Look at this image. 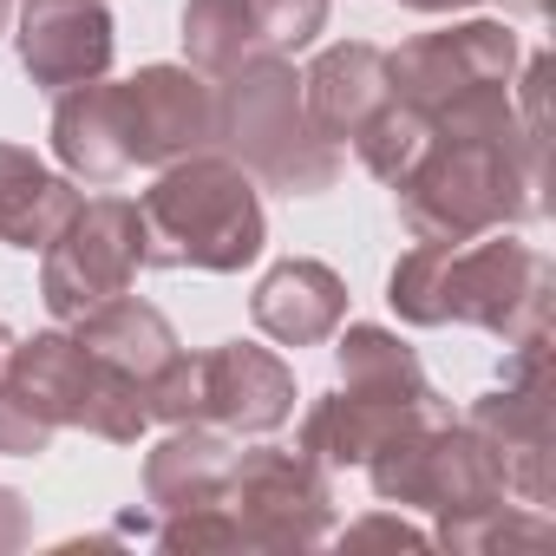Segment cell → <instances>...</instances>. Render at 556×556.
<instances>
[{"instance_id":"cell-15","label":"cell","mask_w":556,"mask_h":556,"mask_svg":"<svg viewBox=\"0 0 556 556\" xmlns=\"http://www.w3.org/2000/svg\"><path fill=\"white\" fill-rule=\"evenodd\" d=\"M393 99V79H387V53L367 47V40H334L315 53V66L302 73V105H308V125L328 138V144H354L361 125Z\"/></svg>"},{"instance_id":"cell-28","label":"cell","mask_w":556,"mask_h":556,"mask_svg":"<svg viewBox=\"0 0 556 556\" xmlns=\"http://www.w3.org/2000/svg\"><path fill=\"white\" fill-rule=\"evenodd\" d=\"M34 536V523H27V504H21V491H8L0 484V549H21Z\"/></svg>"},{"instance_id":"cell-21","label":"cell","mask_w":556,"mask_h":556,"mask_svg":"<svg viewBox=\"0 0 556 556\" xmlns=\"http://www.w3.org/2000/svg\"><path fill=\"white\" fill-rule=\"evenodd\" d=\"M184 53H190V66L203 79H223L242 60L268 53V47H262V27L249 14V0H184Z\"/></svg>"},{"instance_id":"cell-17","label":"cell","mask_w":556,"mask_h":556,"mask_svg":"<svg viewBox=\"0 0 556 556\" xmlns=\"http://www.w3.org/2000/svg\"><path fill=\"white\" fill-rule=\"evenodd\" d=\"M229 465H236V439L229 432H216V426H170V439H157L144 452V504L157 517L216 504Z\"/></svg>"},{"instance_id":"cell-26","label":"cell","mask_w":556,"mask_h":556,"mask_svg":"<svg viewBox=\"0 0 556 556\" xmlns=\"http://www.w3.org/2000/svg\"><path fill=\"white\" fill-rule=\"evenodd\" d=\"M53 452V426L34 413V400L0 374V458H40Z\"/></svg>"},{"instance_id":"cell-22","label":"cell","mask_w":556,"mask_h":556,"mask_svg":"<svg viewBox=\"0 0 556 556\" xmlns=\"http://www.w3.org/2000/svg\"><path fill=\"white\" fill-rule=\"evenodd\" d=\"M432 144V118L426 112H413V105H400V99H387L367 125H361V138H354V151H361V164L380 177V184H400L413 164H419V151Z\"/></svg>"},{"instance_id":"cell-18","label":"cell","mask_w":556,"mask_h":556,"mask_svg":"<svg viewBox=\"0 0 556 556\" xmlns=\"http://www.w3.org/2000/svg\"><path fill=\"white\" fill-rule=\"evenodd\" d=\"M79 210L73 177L47 170L34 151L0 144V242L8 249H47Z\"/></svg>"},{"instance_id":"cell-3","label":"cell","mask_w":556,"mask_h":556,"mask_svg":"<svg viewBox=\"0 0 556 556\" xmlns=\"http://www.w3.org/2000/svg\"><path fill=\"white\" fill-rule=\"evenodd\" d=\"M138 216H144V268L242 275L268 242L262 190L223 151H197V157L164 164L157 184L138 197Z\"/></svg>"},{"instance_id":"cell-16","label":"cell","mask_w":556,"mask_h":556,"mask_svg":"<svg viewBox=\"0 0 556 556\" xmlns=\"http://www.w3.org/2000/svg\"><path fill=\"white\" fill-rule=\"evenodd\" d=\"M53 157L73 184H118L131 170V151H125V125H118V86L105 79H86V86H66L60 105H53Z\"/></svg>"},{"instance_id":"cell-1","label":"cell","mask_w":556,"mask_h":556,"mask_svg":"<svg viewBox=\"0 0 556 556\" xmlns=\"http://www.w3.org/2000/svg\"><path fill=\"white\" fill-rule=\"evenodd\" d=\"M387 302L406 328L458 321L510 348L549 328V262L504 229H491V242H413L387 275Z\"/></svg>"},{"instance_id":"cell-5","label":"cell","mask_w":556,"mask_h":556,"mask_svg":"<svg viewBox=\"0 0 556 556\" xmlns=\"http://www.w3.org/2000/svg\"><path fill=\"white\" fill-rule=\"evenodd\" d=\"M8 380L34 400V413L53 432H92L105 445H138L151 413H144V387L118 367H105L92 348H79L66 328L14 341L8 354Z\"/></svg>"},{"instance_id":"cell-10","label":"cell","mask_w":556,"mask_h":556,"mask_svg":"<svg viewBox=\"0 0 556 556\" xmlns=\"http://www.w3.org/2000/svg\"><path fill=\"white\" fill-rule=\"evenodd\" d=\"M118 125L131 170H164L177 157L216 151V86L197 66H138L118 86Z\"/></svg>"},{"instance_id":"cell-31","label":"cell","mask_w":556,"mask_h":556,"mask_svg":"<svg viewBox=\"0 0 556 556\" xmlns=\"http://www.w3.org/2000/svg\"><path fill=\"white\" fill-rule=\"evenodd\" d=\"M8 21H14V0H0V34H8Z\"/></svg>"},{"instance_id":"cell-19","label":"cell","mask_w":556,"mask_h":556,"mask_svg":"<svg viewBox=\"0 0 556 556\" xmlns=\"http://www.w3.org/2000/svg\"><path fill=\"white\" fill-rule=\"evenodd\" d=\"M73 341H79V348H92L105 367L131 374L138 387H144V380L177 354V328L164 321V308L138 302L131 289H125V295H112V302H99L92 315H79V321H73Z\"/></svg>"},{"instance_id":"cell-25","label":"cell","mask_w":556,"mask_h":556,"mask_svg":"<svg viewBox=\"0 0 556 556\" xmlns=\"http://www.w3.org/2000/svg\"><path fill=\"white\" fill-rule=\"evenodd\" d=\"M157 543L164 549H242V536H236V517L223 510V497L216 504H197V510H170L164 523H157Z\"/></svg>"},{"instance_id":"cell-6","label":"cell","mask_w":556,"mask_h":556,"mask_svg":"<svg viewBox=\"0 0 556 556\" xmlns=\"http://www.w3.org/2000/svg\"><path fill=\"white\" fill-rule=\"evenodd\" d=\"M223 510L242 549H315L334 536V478L295 445H249L223 478Z\"/></svg>"},{"instance_id":"cell-8","label":"cell","mask_w":556,"mask_h":556,"mask_svg":"<svg viewBox=\"0 0 556 556\" xmlns=\"http://www.w3.org/2000/svg\"><path fill=\"white\" fill-rule=\"evenodd\" d=\"M144 268V216L125 197H79L73 223L40 249V302L53 321H79L99 302L125 295Z\"/></svg>"},{"instance_id":"cell-14","label":"cell","mask_w":556,"mask_h":556,"mask_svg":"<svg viewBox=\"0 0 556 556\" xmlns=\"http://www.w3.org/2000/svg\"><path fill=\"white\" fill-rule=\"evenodd\" d=\"M249 315H255V328L268 341H282V348H321L348 321V282L315 255H289V262H275L255 282Z\"/></svg>"},{"instance_id":"cell-29","label":"cell","mask_w":556,"mask_h":556,"mask_svg":"<svg viewBox=\"0 0 556 556\" xmlns=\"http://www.w3.org/2000/svg\"><path fill=\"white\" fill-rule=\"evenodd\" d=\"M413 14H458V8H478V0H400ZM510 8H536V0H510Z\"/></svg>"},{"instance_id":"cell-23","label":"cell","mask_w":556,"mask_h":556,"mask_svg":"<svg viewBox=\"0 0 556 556\" xmlns=\"http://www.w3.org/2000/svg\"><path fill=\"white\" fill-rule=\"evenodd\" d=\"M549 523L543 510H517V504H484V510H465V517H439L432 543L452 549V556H491V549H510V543H543Z\"/></svg>"},{"instance_id":"cell-24","label":"cell","mask_w":556,"mask_h":556,"mask_svg":"<svg viewBox=\"0 0 556 556\" xmlns=\"http://www.w3.org/2000/svg\"><path fill=\"white\" fill-rule=\"evenodd\" d=\"M249 14L262 27V47L268 53H302L315 47V34L328 27V0H249Z\"/></svg>"},{"instance_id":"cell-9","label":"cell","mask_w":556,"mask_h":556,"mask_svg":"<svg viewBox=\"0 0 556 556\" xmlns=\"http://www.w3.org/2000/svg\"><path fill=\"white\" fill-rule=\"evenodd\" d=\"M510 73H517V34L504 21H458L439 34H413L400 53H387L393 99L426 118L452 112L471 92L510 86Z\"/></svg>"},{"instance_id":"cell-27","label":"cell","mask_w":556,"mask_h":556,"mask_svg":"<svg viewBox=\"0 0 556 556\" xmlns=\"http://www.w3.org/2000/svg\"><path fill=\"white\" fill-rule=\"evenodd\" d=\"M348 543H406V549H426L432 536L400 523V517H367V523H348Z\"/></svg>"},{"instance_id":"cell-13","label":"cell","mask_w":556,"mask_h":556,"mask_svg":"<svg viewBox=\"0 0 556 556\" xmlns=\"http://www.w3.org/2000/svg\"><path fill=\"white\" fill-rule=\"evenodd\" d=\"M432 419H452V406L432 393V400H387V393H354V387H334L321 393L308 413H302V432H295V452H308L315 465L328 471H348V465H367L387 439L413 432V426H432Z\"/></svg>"},{"instance_id":"cell-7","label":"cell","mask_w":556,"mask_h":556,"mask_svg":"<svg viewBox=\"0 0 556 556\" xmlns=\"http://www.w3.org/2000/svg\"><path fill=\"white\" fill-rule=\"evenodd\" d=\"M465 426L491 445L504 491L543 510L556 497V432H549V328L510 341L497 393L471 400Z\"/></svg>"},{"instance_id":"cell-12","label":"cell","mask_w":556,"mask_h":556,"mask_svg":"<svg viewBox=\"0 0 556 556\" xmlns=\"http://www.w3.org/2000/svg\"><path fill=\"white\" fill-rule=\"evenodd\" d=\"M14 47H21V66L40 92H66V86L112 73L118 34H112L105 0H27Z\"/></svg>"},{"instance_id":"cell-20","label":"cell","mask_w":556,"mask_h":556,"mask_svg":"<svg viewBox=\"0 0 556 556\" xmlns=\"http://www.w3.org/2000/svg\"><path fill=\"white\" fill-rule=\"evenodd\" d=\"M334 334H341V341H334L341 387H354V393H387V400H432V380H426L419 354H413L393 328H380V321H348V328H334Z\"/></svg>"},{"instance_id":"cell-11","label":"cell","mask_w":556,"mask_h":556,"mask_svg":"<svg viewBox=\"0 0 556 556\" xmlns=\"http://www.w3.org/2000/svg\"><path fill=\"white\" fill-rule=\"evenodd\" d=\"M197 387H203V426L229 439H262L295 419V367L255 341H223L197 354Z\"/></svg>"},{"instance_id":"cell-30","label":"cell","mask_w":556,"mask_h":556,"mask_svg":"<svg viewBox=\"0 0 556 556\" xmlns=\"http://www.w3.org/2000/svg\"><path fill=\"white\" fill-rule=\"evenodd\" d=\"M8 354H14V328L0 321V374H8Z\"/></svg>"},{"instance_id":"cell-2","label":"cell","mask_w":556,"mask_h":556,"mask_svg":"<svg viewBox=\"0 0 556 556\" xmlns=\"http://www.w3.org/2000/svg\"><path fill=\"white\" fill-rule=\"evenodd\" d=\"M400 223L413 242H471L510 223L543 216V144L536 138H445L419 151V164L393 184Z\"/></svg>"},{"instance_id":"cell-4","label":"cell","mask_w":556,"mask_h":556,"mask_svg":"<svg viewBox=\"0 0 556 556\" xmlns=\"http://www.w3.org/2000/svg\"><path fill=\"white\" fill-rule=\"evenodd\" d=\"M216 151L282 197H321L341 177V144L308 125L302 73L289 53H255L216 79Z\"/></svg>"}]
</instances>
